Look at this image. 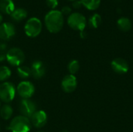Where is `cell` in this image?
Masks as SVG:
<instances>
[{"label":"cell","mask_w":133,"mask_h":132,"mask_svg":"<svg viewBox=\"0 0 133 132\" xmlns=\"http://www.w3.org/2000/svg\"><path fill=\"white\" fill-rule=\"evenodd\" d=\"M44 24L50 33H58L64 25V16L61 11L55 9L49 11L44 17Z\"/></svg>","instance_id":"6da1fadb"},{"label":"cell","mask_w":133,"mask_h":132,"mask_svg":"<svg viewBox=\"0 0 133 132\" xmlns=\"http://www.w3.org/2000/svg\"><path fill=\"white\" fill-rule=\"evenodd\" d=\"M31 127L30 118L18 115L11 120L7 129L11 132H29L31 130Z\"/></svg>","instance_id":"7a4b0ae2"},{"label":"cell","mask_w":133,"mask_h":132,"mask_svg":"<svg viewBox=\"0 0 133 132\" xmlns=\"http://www.w3.org/2000/svg\"><path fill=\"white\" fill-rule=\"evenodd\" d=\"M16 93V87L10 82H3L0 84V100L5 103L12 102Z\"/></svg>","instance_id":"3957f363"},{"label":"cell","mask_w":133,"mask_h":132,"mask_svg":"<svg viewBox=\"0 0 133 132\" xmlns=\"http://www.w3.org/2000/svg\"><path fill=\"white\" fill-rule=\"evenodd\" d=\"M42 30V23L37 17L30 18L25 26H24V32L26 35L29 37L34 38L40 35Z\"/></svg>","instance_id":"277c9868"},{"label":"cell","mask_w":133,"mask_h":132,"mask_svg":"<svg viewBox=\"0 0 133 132\" xmlns=\"http://www.w3.org/2000/svg\"><path fill=\"white\" fill-rule=\"evenodd\" d=\"M6 61L10 65L14 67H19L22 65L25 61V54L20 48H10L7 51Z\"/></svg>","instance_id":"5b68a950"},{"label":"cell","mask_w":133,"mask_h":132,"mask_svg":"<svg viewBox=\"0 0 133 132\" xmlns=\"http://www.w3.org/2000/svg\"><path fill=\"white\" fill-rule=\"evenodd\" d=\"M67 23L72 30L81 32L84 30L87 26V19L83 14L79 12H72L69 16Z\"/></svg>","instance_id":"8992f818"},{"label":"cell","mask_w":133,"mask_h":132,"mask_svg":"<svg viewBox=\"0 0 133 132\" xmlns=\"http://www.w3.org/2000/svg\"><path fill=\"white\" fill-rule=\"evenodd\" d=\"M16 93L22 99H30L34 93V85L30 81H22L16 86Z\"/></svg>","instance_id":"52a82bcc"},{"label":"cell","mask_w":133,"mask_h":132,"mask_svg":"<svg viewBox=\"0 0 133 132\" xmlns=\"http://www.w3.org/2000/svg\"><path fill=\"white\" fill-rule=\"evenodd\" d=\"M36 103L30 99H22L19 103V111L20 115L30 118L35 111H37Z\"/></svg>","instance_id":"ba28073f"},{"label":"cell","mask_w":133,"mask_h":132,"mask_svg":"<svg viewBox=\"0 0 133 132\" xmlns=\"http://www.w3.org/2000/svg\"><path fill=\"white\" fill-rule=\"evenodd\" d=\"M31 124L36 128H41L45 126L48 122V115L44 110H38L34 113L30 117Z\"/></svg>","instance_id":"9c48e42d"},{"label":"cell","mask_w":133,"mask_h":132,"mask_svg":"<svg viewBox=\"0 0 133 132\" xmlns=\"http://www.w3.org/2000/svg\"><path fill=\"white\" fill-rule=\"evenodd\" d=\"M16 34L15 26L11 23H2L0 24V40L6 41L12 39Z\"/></svg>","instance_id":"30bf717a"},{"label":"cell","mask_w":133,"mask_h":132,"mask_svg":"<svg viewBox=\"0 0 133 132\" xmlns=\"http://www.w3.org/2000/svg\"><path fill=\"white\" fill-rule=\"evenodd\" d=\"M61 87L65 93H70L76 90L77 87V79L74 75H65L61 82Z\"/></svg>","instance_id":"8fae6325"},{"label":"cell","mask_w":133,"mask_h":132,"mask_svg":"<svg viewBox=\"0 0 133 132\" xmlns=\"http://www.w3.org/2000/svg\"><path fill=\"white\" fill-rule=\"evenodd\" d=\"M30 70L31 75L35 79H40L42 77H44L46 73V66L43 61L36 60L32 63Z\"/></svg>","instance_id":"7c38bea8"},{"label":"cell","mask_w":133,"mask_h":132,"mask_svg":"<svg viewBox=\"0 0 133 132\" xmlns=\"http://www.w3.org/2000/svg\"><path fill=\"white\" fill-rule=\"evenodd\" d=\"M111 65L113 71L120 75L125 74L126 72H128L129 68L128 62L122 58H117L114 59L111 61Z\"/></svg>","instance_id":"4fadbf2b"},{"label":"cell","mask_w":133,"mask_h":132,"mask_svg":"<svg viewBox=\"0 0 133 132\" xmlns=\"http://www.w3.org/2000/svg\"><path fill=\"white\" fill-rule=\"evenodd\" d=\"M15 10V5L12 0H0V11L2 13L11 15Z\"/></svg>","instance_id":"5bb4252c"},{"label":"cell","mask_w":133,"mask_h":132,"mask_svg":"<svg viewBox=\"0 0 133 132\" xmlns=\"http://www.w3.org/2000/svg\"><path fill=\"white\" fill-rule=\"evenodd\" d=\"M13 114V109L9 103H5L0 108V117L5 121L9 120Z\"/></svg>","instance_id":"9a60e30c"},{"label":"cell","mask_w":133,"mask_h":132,"mask_svg":"<svg viewBox=\"0 0 133 132\" xmlns=\"http://www.w3.org/2000/svg\"><path fill=\"white\" fill-rule=\"evenodd\" d=\"M118 27L123 32H128L132 28V22L127 17H121L117 21Z\"/></svg>","instance_id":"2e32d148"},{"label":"cell","mask_w":133,"mask_h":132,"mask_svg":"<svg viewBox=\"0 0 133 132\" xmlns=\"http://www.w3.org/2000/svg\"><path fill=\"white\" fill-rule=\"evenodd\" d=\"M11 18L14 20V21H22L24 19L26 18L27 16V12L26 9H23V8H19V9H15V10L12 12V14L10 15Z\"/></svg>","instance_id":"e0dca14e"},{"label":"cell","mask_w":133,"mask_h":132,"mask_svg":"<svg viewBox=\"0 0 133 132\" xmlns=\"http://www.w3.org/2000/svg\"><path fill=\"white\" fill-rule=\"evenodd\" d=\"M16 73L20 79H26L31 75L30 68L26 65H20L16 68Z\"/></svg>","instance_id":"ac0fdd59"},{"label":"cell","mask_w":133,"mask_h":132,"mask_svg":"<svg viewBox=\"0 0 133 132\" xmlns=\"http://www.w3.org/2000/svg\"><path fill=\"white\" fill-rule=\"evenodd\" d=\"M82 5L89 10H95L99 8L101 0H80Z\"/></svg>","instance_id":"d6986e66"},{"label":"cell","mask_w":133,"mask_h":132,"mask_svg":"<svg viewBox=\"0 0 133 132\" xmlns=\"http://www.w3.org/2000/svg\"><path fill=\"white\" fill-rule=\"evenodd\" d=\"M101 23H102V17L98 13H94L89 19V25L90 26V27H92L94 29L99 27L101 26Z\"/></svg>","instance_id":"ffe728a7"},{"label":"cell","mask_w":133,"mask_h":132,"mask_svg":"<svg viewBox=\"0 0 133 132\" xmlns=\"http://www.w3.org/2000/svg\"><path fill=\"white\" fill-rule=\"evenodd\" d=\"M12 72L10 68L5 65L0 66V82H6L11 76Z\"/></svg>","instance_id":"44dd1931"},{"label":"cell","mask_w":133,"mask_h":132,"mask_svg":"<svg viewBox=\"0 0 133 132\" xmlns=\"http://www.w3.org/2000/svg\"><path fill=\"white\" fill-rule=\"evenodd\" d=\"M68 70L71 75H75L79 70V62L77 60H72L68 65Z\"/></svg>","instance_id":"7402d4cb"},{"label":"cell","mask_w":133,"mask_h":132,"mask_svg":"<svg viewBox=\"0 0 133 132\" xmlns=\"http://www.w3.org/2000/svg\"><path fill=\"white\" fill-rule=\"evenodd\" d=\"M8 50L9 49L7 47L6 44L0 43V62H2L6 60V54Z\"/></svg>","instance_id":"603a6c76"},{"label":"cell","mask_w":133,"mask_h":132,"mask_svg":"<svg viewBox=\"0 0 133 132\" xmlns=\"http://www.w3.org/2000/svg\"><path fill=\"white\" fill-rule=\"evenodd\" d=\"M46 4H47L48 8L54 10L58 6V0H46Z\"/></svg>","instance_id":"cb8c5ba5"},{"label":"cell","mask_w":133,"mask_h":132,"mask_svg":"<svg viewBox=\"0 0 133 132\" xmlns=\"http://www.w3.org/2000/svg\"><path fill=\"white\" fill-rule=\"evenodd\" d=\"M61 12L62 13V15H66V16H69L71 13H72V9L71 7L68 6V5H65V6H63L62 8V10H61Z\"/></svg>","instance_id":"d4e9b609"},{"label":"cell","mask_w":133,"mask_h":132,"mask_svg":"<svg viewBox=\"0 0 133 132\" xmlns=\"http://www.w3.org/2000/svg\"><path fill=\"white\" fill-rule=\"evenodd\" d=\"M72 7L74 8V9H80L81 7H82V3H81V2H80V0H75V1H73V2H72Z\"/></svg>","instance_id":"484cf974"},{"label":"cell","mask_w":133,"mask_h":132,"mask_svg":"<svg viewBox=\"0 0 133 132\" xmlns=\"http://www.w3.org/2000/svg\"><path fill=\"white\" fill-rule=\"evenodd\" d=\"M86 36H87V33L84 32V30L80 32V37H81L82 38H85V37H86Z\"/></svg>","instance_id":"4316f807"},{"label":"cell","mask_w":133,"mask_h":132,"mask_svg":"<svg viewBox=\"0 0 133 132\" xmlns=\"http://www.w3.org/2000/svg\"><path fill=\"white\" fill-rule=\"evenodd\" d=\"M2 19H3V17H2V15L0 13V24L2 23Z\"/></svg>","instance_id":"83f0119b"},{"label":"cell","mask_w":133,"mask_h":132,"mask_svg":"<svg viewBox=\"0 0 133 132\" xmlns=\"http://www.w3.org/2000/svg\"><path fill=\"white\" fill-rule=\"evenodd\" d=\"M62 132H69L68 131H66V130H65V131H62Z\"/></svg>","instance_id":"f1b7e54d"},{"label":"cell","mask_w":133,"mask_h":132,"mask_svg":"<svg viewBox=\"0 0 133 132\" xmlns=\"http://www.w3.org/2000/svg\"><path fill=\"white\" fill-rule=\"evenodd\" d=\"M1 107H2V106H1V100H0V108H1Z\"/></svg>","instance_id":"f546056e"},{"label":"cell","mask_w":133,"mask_h":132,"mask_svg":"<svg viewBox=\"0 0 133 132\" xmlns=\"http://www.w3.org/2000/svg\"><path fill=\"white\" fill-rule=\"evenodd\" d=\"M69 1H75V0H69Z\"/></svg>","instance_id":"4dcf8cb0"},{"label":"cell","mask_w":133,"mask_h":132,"mask_svg":"<svg viewBox=\"0 0 133 132\" xmlns=\"http://www.w3.org/2000/svg\"><path fill=\"white\" fill-rule=\"evenodd\" d=\"M116 1H118V0H116Z\"/></svg>","instance_id":"1f68e13d"}]
</instances>
